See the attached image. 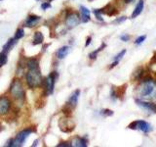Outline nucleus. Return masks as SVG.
<instances>
[{
    "instance_id": "f257e3e1",
    "label": "nucleus",
    "mask_w": 156,
    "mask_h": 147,
    "mask_svg": "<svg viewBox=\"0 0 156 147\" xmlns=\"http://www.w3.org/2000/svg\"><path fill=\"white\" fill-rule=\"evenodd\" d=\"M138 94L145 100H151L156 98V81L147 77L141 81L138 86Z\"/></svg>"
},
{
    "instance_id": "f03ea898",
    "label": "nucleus",
    "mask_w": 156,
    "mask_h": 147,
    "mask_svg": "<svg viewBox=\"0 0 156 147\" xmlns=\"http://www.w3.org/2000/svg\"><path fill=\"white\" fill-rule=\"evenodd\" d=\"M27 83L30 88H35L39 86L42 82V76L39 69H34V70H28L27 73Z\"/></svg>"
},
{
    "instance_id": "7ed1b4c3",
    "label": "nucleus",
    "mask_w": 156,
    "mask_h": 147,
    "mask_svg": "<svg viewBox=\"0 0 156 147\" xmlns=\"http://www.w3.org/2000/svg\"><path fill=\"white\" fill-rule=\"evenodd\" d=\"M10 93H11L13 98H15V99L19 100V101H21V100L23 101L24 99V97H26L24 96L26 93H24L23 85L19 80H14L13 82L11 83V86H10Z\"/></svg>"
},
{
    "instance_id": "20e7f679",
    "label": "nucleus",
    "mask_w": 156,
    "mask_h": 147,
    "mask_svg": "<svg viewBox=\"0 0 156 147\" xmlns=\"http://www.w3.org/2000/svg\"><path fill=\"white\" fill-rule=\"evenodd\" d=\"M31 132H32L31 130H24L21 131L20 134H17V136L15 137V138H12L11 140H9L6 146H10V147L22 146L24 142H26V140L28 138V136L31 134Z\"/></svg>"
},
{
    "instance_id": "39448f33",
    "label": "nucleus",
    "mask_w": 156,
    "mask_h": 147,
    "mask_svg": "<svg viewBox=\"0 0 156 147\" xmlns=\"http://www.w3.org/2000/svg\"><path fill=\"white\" fill-rule=\"evenodd\" d=\"M128 129L131 130H139L144 131V134H148L151 130H152V126L149 124V123L143 121V120H139V121H135L128 126Z\"/></svg>"
},
{
    "instance_id": "423d86ee",
    "label": "nucleus",
    "mask_w": 156,
    "mask_h": 147,
    "mask_svg": "<svg viewBox=\"0 0 156 147\" xmlns=\"http://www.w3.org/2000/svg\"><path fill=\"white\" fill-rule=\"evenodd\" d=\"M58 78V73L57 72H52L49 75L45 81V91L46 95H50L54 91V87H55V83Z\"/></svg>"
},
{
    "instance_id": "0eeeda50",
    "label": "nucleus",
    "mask_w": 156,
    "mask_h": 147,
    "mask_svg": "<svg viewBox=\"0 0 156 147\" xmlns=\"http://www.w3.org/2000/svg\"><path fill=\"white\" fill-rule=\"evenodd\" d=\"M80 22H81V18L79 17V15L73 12L68 14L66 19V24L68 28H74L78 26V24H80Z\"/></svg>"
},
{
    "instance_id": "6e6552de",
    "label": "nucleus",
    "mask_w": 156,
    "mask_h": 147,
    "mask_svg": "<svg viewBox=\"0 0 156 147\" xmlns=\"http://www.w3.org/2000/svg\"><path fill=\"white\" fill-rule=\"evenodd\" d=\"M136 105L140 106V108H143L144 110H147L152 113H156V104H154V103L143 101L140 99H136Z\"/></svg>"
},
{
    "instance_id": "1a4fd4ad",
    "label": "nucleus",
    "mask_w": 156,
    "mask_h": 147,
    "mask_svg": "<svg viewBox=\"0 0 156 147\" xmlns=\"http://www.w3.org/2000/svg\"><path fill=\"white\" fill-rule=\"evenodd\" d=\"M11 102L7 97H0V115H4L9 111Z\"/></svg>"
},
{
    "instance_id": "9d476101",
    "label": "nucleus",
    "mask_w": 156,
    "mask_h": 147,
    "mask_svg": "<svg viewBox=\"0 0 156 147\" xmlns=\"http://www.w3.org/2000/svg\"><path fill=\"white\" fill-rule=\"evenodd\" d=\"M99 10L101 14H106L107 16H114V15L118 14L117 9L114 6H112L111 4H107L105 7H104L102 9H99Z\"/></svg>"
},
{
    "instance_id": "9b49d317",
    "label": "nucleus",
    "mask_w": 156,
    "mask_h": 147,
    "mask_svg": "<svg viewBox=\"0 0 156 147\" xmlns=\"http://www.w3.org/2000/svg\"><path fill=\"white\" fill-rule=\"evenodd\" d=\"M79 95H80V90L79 89L75 90L71 94V96L69 97L67 104L69 105V106H71L72 108H74L76 106V104H77V102H78V98H79Z\"/></svg>"
},
{
    "instance_id": "f8f14e48",
    "label": "nucleus",
    "mask_w": 156,
    "mask_h": 147,
    "mask_svg": "<svg viewBox=\"0 0 156 147\" xmlns=\"http://www.w3.org/2000/svg\"><path fill=\"white\" fill-rule=\"evenodd\" d=\"M39 20H40V17L31 15V16H29L27 19V21L24 22V24H26V27H27V28H32L39 22Z\"/></svg>"
},
{
    "instance_id": "ddd939ff",
    "label": "nucleus",
    "mask_w": 156,
    "mask_h": 147,
    "mask_svg": "<svg viewBox=\"0 0 156 147\" xmlns=\"http://www.w3.org/2000/svg\"><path fill=\"white\" fill-rule=\"evenodd\" d=\"M144 0H140V1L138 2V4H136L133 14H132V18L135 19V18L138 17L139 15H140V13L143 12V10H144Z\"/></svg>"
},
{
    "instance_id": "4468645a",
    "label": "nucleus",
    "mask_w": 156,
    "mask_h": 147,
    "mask_svg": "<svg viewBox=\"0 0 156 147\" xmlns=\"http://www.w3.org/2000/svg\"><path fill=\"white\" fill-rule=\"evenodd\" d=\"M80 12H81V21L83 23H87L90 21V10H88L84 6H80Z\"/></svg>"
},
{
    "instance_id": "2eb2a0df",
    "label": "nucleus",
    "mask_w": 156,
    "mask_h": 147,
    "mask_svg": "<svg viewBox=\"0 0 156 147\" xmlns=\"http://www.w3.org/2000/svg\"><path fill=\"white\" fill-rule=\"evenodd\" d=\"M61 120L63 123H65V125L60 124V123H58V126H60L61 130L62 131H65V132H70L71 130H73V129H74V125H69V124H68V120L67 119H61Z\"/></svg>"
},
{
    "instance_id": "dca6fc26",
    "label": "nucleus",
    "mask_w": 156,
    "mask_h": 147,
    "mask_svg": "<svg viewBox=\"0 0 156 147\" xmlns=\"http://www.w3.org/2000/svg\"><path fill=\"white\" fill-rule=\"evenodd\" d=\"M70 51V47L69 46H62L57 51V57L58 59H63L65 57L67 56V54Z\"/></svg>"
},
{
    "instance_id": "f3484780",
    "label": "nucleus",
    "mask_w": 156,
    "mask_h": 147,
    "mask_svg": "<svg viewBox=\"0 0 156 147\" xmlns=\"http://www.w3.org/2000/svg\"><path fill=\"white\" fill-rule=\"evenodd\" d=\"M71 146H75V147H86L87 146V140L83 137H75L73 139Z\"/></svg>"
},
{
    "instance_id": "a211bd4d",
    "label": "nucleus",
    "mask_w": 156,
    "mask_h": 147,
    "mask_svg": "<svg viewBox=\"0 0 156 147\" xmlns=\"http://www.w3.org/2000/svg\"><path fill=\"white\" fill-rule=\"evenodd\" d=\"M17 41H18V39H16L15 37H14V38H10L9 40L7 41V43L3 46V50H2V51L8 53L10 50H12V48H13L15 45H16Z\"/></svg>"
},
{
    "instance_id": "6ab92c4d",
    "label": "nucleus",
    "mask_w": 156,
    "mask_h": 147,
    "mask_svg": "<svg viewBox=\"0 0 156 147\" xmlns=\"http://www.w3.org/2000/svg\"><path fill=\"white\" fill-rule=\"evenodd\" d=\"M44 40V36L42 32H36L35 33H34V37H33V44L34 45H37V44H41Z\"/></svg>"
},
{
    "instance_id": "aec40b11",
    "label": "nucleus",
    "mask_w": 156,
    "mask_h": 147,
    "mask_svg": "<svg viewBox=\"0 0 156 147\" xmlns=\"http://www.w3.org/2000/svg\"><path fill=\"white\" fill-rule=\"evenodd\" d=\"M39 64H38V61L36 59H30V60H28L27 66V69L28 70H34V69H39Z\"/></svg>"
},
{
    "instance_id": "412c9836",
    "label": "nucleus",
    "mask_w": 156,
    "mask_h": 147,
    "mask_svg": "<svg viewBox=\"0 0 156 147\" xmlns=\"http://www.w3.org/2000/svg\"><path fill=\"white\" fill-rule=\"evenodd\" d=\"M105 46H106V44H105V43H102L101 45V47H99V48L97 49V50L93 51L92 53H90V54H89V58H90V59H96V58H97V55H98V53L101 52V51L102 49H104Z\"/></svg>"
},
{
    "instance_id": "4be33fe9",
    "label": "nucleus",
    "mask_w": 156,
    "mask_h": 147,
    "mask_svg": "<svg viewBox=\"0 0 156 147\" xmlns=\"http://www.w3.org/2000/svg\"><path fill=\"white\" fill-rule=\"evenodd\" d=\"M7 55H8L7 52L2 51L0 53V68L3 67L5 64L7 63Z\"/></svg>"
},
{
    "instance_id": "5701e85b",
    "label": "nucleus",
    "mask_w": 156,
    "mask_h": 147,
    "mask_svg": "<svg viewBox=\"0 0 156 147\" xmlns=\"http://www.w3.org/2000/svg\"><path fill=\"white\" fill-rule=\"evenodd\" d=\"M23 36H24V32H23V28H18V31L16 32V36H15V38L16 39H21V38H23Z\"/></svg>"
},
{
    "instance_id": "b1692460",
    "label": "nucleus",
    "mask_w": 156,
    "mask_h": 147,
    "mask_svg": "<svg viewBox=\"0 0 156 147\" xmlns=\"http://www.w3.org/2000/svg\"><path fill=\"white\" fill-rule=\"evenodd\" d=\"M101 114L105 117H110L113 115V111L112 110H109V109H104L101 111Z\"/></svg>"
},
{
    "instance_id": "393cba45",
    "label": "nucleus",
    "mask_w": 156,
    "mask_h": 147,
    "mask_svg": "<svg viewBox=\"0 0 156 147\" xmlns=\"http://www.w3.org/2000/svg\"><path fill=\"white\" fill-rule=\"evenodd\" d=\"M125 53H126V50H125V49H123L122 51H120V52L114 57V61H118V62H119V61H120V59H122V58L124 57Z\"/></svg>"
},
{
    "instance_id": "a878e982",
    "label": "nucleus",
    "mask_w": 156,
    "mask_h": 147,
    "mask_svg": "<svg viewBox=\"0 0 156 147\" xmlns=\"http://www.w3.org/2000/svg\"><path fill=\"white\" fill-rule=\"evenodd\" d=\"M146 38V36H139L138 38L135 40V44H136V45H140V44L143 43Z\"/></svg>"
},
{
    "instance_id": "bb28decb",
    "label": "nucleus",
    "mask_w": 156,
    "mask_h": 147,
    "mask_svg": "<svg viewBox=\"0 0 156 147\" xmlns=\"http://www.w3.org/2000/svg\"><path fill=\"white\" fill-rule=\"evenodd\" d=\"M94 14H95V16L98 20H100V21H104V19L101 18V13L100 12V10H95Z\"/></svg>"
},
{
    "instance_id": "cd10ccee",
    "label": "nucleus",
    "mask_w": 156,
    "mask_h": 147,
    "mask_svg": "<svg viewBox=\"0 0 156 147\" xmlns=\"http://www.w3.org/2000/svg\"><path fill=\"white\" fill-rule=\"evenodd\" d=\"M41 8L42 10H47L48 8H51V4L50 2H44L41 4Z\"/></svg>"
},
{
    "instance_id": "c85d7f7f",
    "label": "nucleus",
    "mask_w": 156,
    "mask_h": 147,
    "mask_svg": "<svg viewBox=\"0 0 156 147\" xmlns=\"http://www.w3.org/2000/svg\"><path fill=\"white\" fill-rule=\"evenodd\" d=\"M120 39H121L122 41L126 42V41H128L129 39H130V36H129V34H123V36H120Z\"/></svg>"
},
{
    "instance_id": "c756f323",
    "label": "nucleus",
    "mask_w": 156,
    "mask_h": 147,
    "mask_svg": "<svg viewBox=\"0 0 156 147\" xmlns=\"http://www.w3.org/2000/svg\"><path fill=\"white\" fill-rule=\"evenodd\" d=\"M126 17H122V18H119V19H117L115 20V21H113V24H121V23H123L124 21H126Z\"/></svg>"
},
{
    "instance_id": "7c9ffc66",
    "label": "nucleus",
    "mask_w": 156,
    "mask_h": 147,
    "mask_svg": "<svg viewBox=\"0 0 156 147\" xmlns=\"http://www.w3.org/2000/svg\"><path fill=\"white\" fill-rule=\"evenodd\" d=\"M62 146L67 147V146H71V144H68V142H62L61 144H58V147H62Z\"/></svg>"
},
{
    "instance_id": "2f4dec72",
    "label": "nucleus",
    "mask_w": 156,
    "mask_h": 147,
    "mask_svg": "<svg viewBox=\"0 0 156 147\" xmlns=\"http://www.w3.org/2000/svg\"><path fill=\"white\" fill-rule=\"evenodd\" d=\"M91 41H92V37H91V36H89V37L87 38V40H86V44H85V46H86V47L89 46V45H90V43H91Z\"/></svg>"
},
{
    "instance_id": "473e14b6",
    "label": "nucleus",
    "mask_w": 156,
    "mask_h": 147,
    "mask_svg": "<svg viewBox=\"0 0 156 147\" xmlns=\"http://www.w3.org/2000/svg\"><path fill=\"white\" fill-rule=\"evenodd\" d=\"M118 63H119L118 61H114L113 63L111 64V66L109 67V69H112V68H113V67H115V66H116V65H117V64H118Z\"/></svg>"
},
{
    "instance_id": "72a5a7b5",
    "label": "nucleus",
    "mask_w": 156,
    "mask_h": 147,
    "mask_svg": "<svg viewBox=\"0 0 156 147\" xmlns=\"http://www.w3.org/2000/svg\"><path fill=\"white\" fill-rule=\"evenodd\" d=\"M135 1V0H124L125 3H133Z\"/></svg>"
},
{
    "instance_id": "f704fd0d",
    "label": "nucleus",
    "mask_w": 156,
    "mask_h": 147,
    "mask_svg": "<svg viewBox=\"0 0 156 147\" xmlns=\"http://www.w3.org/2000/svg\"><path fill=\"white\" fill-rule=\"evenodd\" d=\"M37 143H38V140H35L34 141V144H32V146H37Z\"/></svg>"
},
{
    "instance_id": "c9c22d12",
    "label": "nucleus",
    "mask_w": 156,
    "mask_h": 147,
    "mask_svg": "<svg viewBox=\"0 0 156 147\" xmlns=\"http://www.w3.org/2000/svg\"><path fill=\"white\" fill-rule=\"evenodd\" d=\"M0 1H2V0H0Z\"/></svg>"
}]
</instances>
